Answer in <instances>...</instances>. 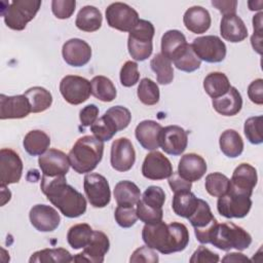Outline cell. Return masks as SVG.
<instances>
[{
	"instance_id": "7",
	"label": "cell",
	"mask_w": 263,
	"mask_h": 263,
	"mask_svg": "<svg viewBox=\"0 0 263 263\" xmlns=\"http://www.w3.org/2000/svg\"><path fill=\"white\" fill-rule=\"evenodd\" d=\"M251 208V195L232 188H230L226 194L218 197L217 201L218 213L227 219L245 218L249 214Z\"/></svg>"
},
{
	"instance_id": "50",
	"label": "cell",
	"mask_w": 263,
	"mask_h": 263,
	"mask_svg": "<svg viewBox=\"0 0 263 263\" xmlns=\"http://www.w3.org/2000/svg\"><path fill=\"white\" fill-rule=\"evenodd\" d=\"M75 0H53L51 2L52 13L60 20H66L72 16L75 11Z\"/></svg>"
},
{
	"instance_id": "27",
	"label": "cell",
	"mask_w": 263,
	"mask_h": 263,
	"mask_svg": "<svg viewBox=\"0 0 263 263\" xmlns=\"http://www.w3.org/2000/svg\"><path fill=\"white\" fill-rule=\"evenodd\" d=\"M212 105L219 114L223 116H234L241 110L242 98L240 92L234 86H231L225 95L213 99Z\"/></svg>"
},
{
	"instance_id": "42",
	"label": "cell",
	"mask_w": 263,
	"mask_h": 263,
	"mask_svg": "<svg viewBox=\"0 0 263 263\" xmlns=\"http://www.w3.org/2000/svg\"><path fill=\"white\" fill-rule=\"evenodd\" d=\"M173 63L178 70H181L187 73L194 72L195 70L199 69L201 65V61L195 54L191 44L189 43L181 51V53L173 61Z\"/></svg>"
},
{
	"instance_id": "54",
	"label": "cell",
	"mask_w": 263,
	"mask_h": 263,
	"mask_svg": "<svg viewBox=\"0 0 263 263\" xmlns=\"http://www.w3.org/2000/svg\"><path fill=\"white\" fill-rule=\"evenodd\" d=\"M248 96L251 102L256 105L263 104V79L258 78L252 81L248 86Z\"/></svg>"
},
{
	"instance_id": "47",
	"label": "cell",
	"mask_w": 263,
	"mask_h": 263,
	"mask_svg": "<svg viewBox=\"0 0 263 263\" xmlns=\"http://www.w3.org/2000/svg\"><path fill=\"white\" fill-rule=\"evenodd\" d=\"M136 210H137L138 219H140L145 224H155L157 222L162 221V218H163L162 209L156 210V209L150 208L147 204H145L141 198L137 202Z\"/></svg>"
},
{
	"instance_id": "19",
	"label": "cell",
	"mask_w": 263,
	"mask_h": 263,
	"mask_svg": "<svg viewBox=\"0 0 263 263\" xmlns=\"http://www.w3.org/2000/svg\"><path fill=\"white\" fill-rule=\"evenodd\" d=\"M29 219L33 227L40 232H50L55 230L61 217L55 209L46 204H35L30 210Z\"/></svg>"
},
{
	"instance_id": "46",
	"label": "cell",
	"mask_w": 263,
	"mask_h": 263,
	"mask_svg": "<svg viewBox=\"0 0 263 263\" xmlns=\"http://www.w3.org/2000/svg\"><path fill=\"white\" fill-rule=\"evenodd\" d=\"M142 201L150 208L161 210L165 201V193L159 186H149L141 196Z\"/></svg>"
},
{
	"instance_id": "36",
	"label": "cell",
	"mask_w": 263,
	"mask_h": 263,
	"mask_svg": "<svg viewBox=\"0 0 263 263\" xmlns=\"http://www.w3.org/2000/svg\"><path fill=\"white\" fill-rule=\"evenodd\" d=\"M31 105L33 113H40L47 110L52 104V96L49 90L42 86H33L24 93Z\"/></svg>"
},
{
	"instance_id": "12",
	"label": "cell",
	"mask_w": 263,
	"mask_h": 263,
	"mask_svg": "<svg viewBox=\"0 0 263 263\" xmlns=\"http://www.w3.org/2000/svg\"><path fill=\"white\" fill-rule=\"evenodd\" d=\"M83 188L89 203L93 208H105L111 200V191L107 179L97 173H88L84 177Z\"/></svg>"
},
{
	"instance_id": "52",
	"label": "cell",
	"mask_w": 263,
	"mask_h": 263,
	"mask_svg": "<svg viewBox=\"0 0 263 263\" xmlns=\"http://www.w3.org/2000/svg\"><path fill=\"white\" fill-rule=\"evenodd\" d=\"M219 261V255L203 246H199L189 260L190 263H216Z\"/></svg>"
},
{
	"instance_id": "24",
	"label": "cell",
	"mask_w": 263,
	"mask_h": 263,
	"mask_svg": "<svg viewBox=\"0 0 263 263\" xmlns=\"http://www.w3.org/2000/svg\"><path fill=\"white\" fill-rule=\"evenodd\" d=\"M162 126L160 123L154 120L141 121L136 129L135 136L139 144L149 151H154L159 148V136Z\"/></svg>"
},
{
	"instance_id": "16",
	"label": "cell",
	"mask_w": 263,
	"mask_h": 263,
	"mask_svg": "<svg viewBox=\"0 0 263 263\" xmlns=\"http://www.w3.org/2000/svg\"><path fill=\"white\" fill-rule=\"evenodd\" d=\"M136 161V151L127 138H118L113 141L110 153L111 166L117 172L129 171Z\"/></svg>"
},
{
	"instance_id": "39",
	"label": "cell",
	"mask_w": 263,
	"mask_h": 263,
	"mask_svg": "<svg viewBox=\"0 0 263 263\" xmlns=\"http://www.w3.org/2000/svg\"><path fill=\"white\" fill-rule=\"evenodd\" d=\"M92 232V228L86 223L75 224L68 230L67 241L74 250L83 249L89 242Z\"/></svg>"
},
{
	"instance_id": "33",
	"label": "cell",
	"mask_w": 263,
	"mask_h": 263,
	"mask_svg": "<svg viewBox=\"0 0 263 263\" xmlns=\"http://www.w3.org/2000/svg\"><path fill=\"white\" fill-rule=\"evenodd\" d=\"M219 145L222 153L229 158H236L243 151V141L234 129L224 130L219 138Z\"/></svg>"
},
{
	"instance_id": "59",
	"label": "cell",
	"mask_w": 263,
	"mask_h": 263,
	"mask_svg": "<svg viewBox=\"0 0 263 263\" xmlns=\"http://www.w3.org/2000/svg\"><path fill=\"white\" fill-rule=\"evenodd\" d=\"M262 12H259L253 16V29L254 33L256 34H262Z\"/></svg>"
},
{
	"instance_id": "53",
	"label": "cell",
	"mask_w": 263,
	"mask_h": 263,
	"mask_svg": "<svg viewBox=\"0 0 263 263\" xmlns=\"http://www.w3.org/2000/svg\"><path fill=\"white\" fill-rule=\"evenodd\" d=\"M168 185L171 187V190L176 193V192H182V191H190L192 188V182L185 180L182 178L178 172L174 173L167 178Z\"/></svg>"
},
{
	"instance_id": "11",
	"label": "cell",
	"mask_w": 263,
	"mask_h": 263,
	"mask_svg": "<svg viewBox=\"0 0 263 263\" xmlns=\"http://www.w3.org/2000/svg\"><path fill=\"white\" fill-rule=\"evenodd\" d=\"M60 92L67 103L82 104L90 97V81L78 75H66L60 82Z\"/></svg>"
},
{
	"instance_id": "51",
	"label": "cell",
	"mask_w": 263,
	"mask_h": 263,
	"mask_svg": "<svg viewBox=\"0 0 263 263\" xmlns=\"http://www.w3.org/2000/svg\"><path fill=\"white\" fill-rule=\"evenodd\" d=\"M159 261L157 253L149 248L148 246H143L138 248L134 251L129 258L130 263H139V262H145V263H157Z\"/></svg>"
},
{
	"instance_id": "1",
	"label": "cell",
	"mask_w": 263,
	"mask_h": 263,
	"mask_svg": "<svg viewBox=\"0 0 263 263\" xmlns=\"http://www.w3.org/2000/svg\"><path fill=\"white\" fill-rule=\"evenodd\" d=\"M40 188L47 199L67 218H78L86 211L85 197L67 184L66 176L47 177L42 175Z\"/></svg>"
},
{
	"instance_id": "45",
	"label": "cell",
	"mask_w": 263,
	"mask_h": 263,
	"mask_svg": "<svg viewBox=\"0 0 263 263\" xmlns=\"http://www.w3.org/2000/svg\"><path fill=\"white\" fill-rule=\"evenodd\" d=\"M104 114L111 119L118 132L126 128L132 120V114L129 110L119 105L109 108Z\"/></svg>"
},
{
	"instance_id": "25",
	"label": "cell",
	"mask_w": 263,
	"mask_h": 263,
	"mask_svg": "<svg viewBox=\"0 0 263 263\" xmlns=\"http://www.w3.org/2000/svg\"><path fill=\"white\" fill-rule=\"evenodd\" d=\"M220 34L224 40L237 43L248 37V28L237 14H227L221 20Z\"/></svg>"
},
{
	"instance_id": "37",
	"label": "cell",
	"mask_w": 263,
	"mask_h": 263,
	"mask_svg": "<svg viewBox=\"0 0 263 263\" xmlns=\"http://www.w3.org/2000/svg\"><path fill=\"white\" fill-rule=\"evenodd\" d=\"M91 95L102 102H112L116 96V88L113 82L106 76L98 75L95 76L90 81Z\"/></svg>"
},
{
	"instance_id": "60",
	"label": "cell",
	"mask_w": 263,
	"mask_h": 263,
	"mask_svg": "<svg viewBox=\"0 0 263 263\" xmlns=\"http://www.w3.org/2000/svg\"><path fill=\"white\" fill-rule=\"evenodd\" d=\"M249 5V9L250 10H261L262 9V5H263V1H249L248 2Z\"/></svg>"
},
{
	"instance_id": "6",
	"label": "cell",
	"mask_w": 263,
	"mask_h": 263,
	"mask_svg": "<svg viewBox=\"0 0 263 263\" xmlns=\"http://www.w3.org/2000/svg\"><path fill=\"white\" fill-rule=\"evenodd\" d=\"M41 3L40 0H14L8 3L1 10L5 25L11 30H24L39 11Z\"/></svg>"
},
{
	"instance_id": "20",
	"label": "cell",
	"mask_w": 263,
	"mask_h": 263,
	"mask_svg": "<svg viewBox=\"0 0 263 263\" xmlns=\"http://www.w3.org/2000/svg\"><path fill=\"white\" fill-rule=\"evenodd\" d=\"M62 55L69 66L82 67L91 59V47L82 39L72 38L63 44Z\"/></svg>"
},
{
	"instance_id": "18",
	"label": "cell",
	"mask_w": 263,
	"mask_h": 263,
	"mask_svg": "<svg viewBox=\"0 0 263 263\" xmlns=\"http://www.w3.org/2000/svg\"><path fill=\"white\" fill-rule=\"evenodd\" d=\"M42 175L47 177L66 176L70 168L69 157L61 150L50 148L38 158Z\"/></svg>"
},
{
	"instance_id": "28",
	"label": "cell",
	"mask_w": 263,
	"mask_h": 263,
	"mask_svg": "<svg viewBox=\"0 0 263 263\" xmlns=\"http://www.w3.org/2000/svg\"><path fill=\"white\" fill-rule=\"evenodd\" d=\"M185 35L179 30H168L161 37V54L173 62L187 45Z\"/></svg>"
},
{
	"instance_id": "14",
	"label": "cell",
	"mask_w": 263,
	"mask_h": 263,
	"mask_svg": "<svg viewBox=\"0 0 263 263\" xmlns=\"http://www.w3.org/2000/svg\"><path fill=\"white\" fill-rule=\"evenodd\" d=\"M188 145V133L179 125L162 127L159 136V147L168 155L178 156L184 153Z\"/></svg>"
},
{
	"instance_id": "32",
	"label": "cell",
	"mask_w": 263,
	"mask_h": 263,
	"mask_svg": "<svg viewBox=\"0 0 263 263\" xmlns=\"http://www.w3.org/2000/svg\"><path fill=\"white\" fill-rule=\"evenodd\" d=\"M50 145L49 136L40 129L30 130L24 138L23 146L28 154L32 156L42 155Z\"/></svg>"
},
{
	"instance_id": "31",
	"label": "cell",
	"mask_w": 263,
	"mask_h": 263,
	"mask_svg": "<svg viewBox=\"0 0 263 263\" xmlns=\"http://www.w3.org/2000/svg\"><path fill=\"white\" fill-rule=\"evenodd\" d=\"M198 200L199 198H197L191 190L176 192L173 196L172 209L177 216L188 219L196 211Z\"/></svg>"
},
{
	"instance_id": "23",
	"label": "cell",
	"mask_w": 263,
	"mask_h": 263,
	"mask_svg": "<svg viewBox=\"0 0 263 263\" xmlns=\"http://www.w3.org/2000/svg\"><path fill=\"white\" fill-rule=\"evenodd\" d=\"M257 181L258 176L256 168L250 163H240L233 171L230 179V188L252 196Z\"/></svg>"
},
{
	"instance_id": "26",
	"label": "cell",
	"mask_w": 263,
	"mask_h": 263,
	"mask_svg": "<svg viewBox=\"0 0 263 263\" xmlns=\"http://www.w3.org/2000/svg\"><path fill=\"white\" fill-rule=\"evenodd\" d=\"M183 23L186 29L194 34L205 33L212 24V18L210 12L202 6H192L189 7L184 15Z\"/></svg>"
},
{
	"instance_id": "29",
	"label": "cell",
	"mask_w": 263,
	"mask_h": 263,
	"mask_svg": "<svg viewBox=\"0 0 263 263\" xmlns=\"http://www.w3.org/2000/svg\"><path fill=\"white\" fill-rule=\"evenodd\" d=\"M103 16L101 11L92 5H86L78 11L75 25L83 32H95L101 28Z\"/></svg>"
},
{
	"instance_id": "3",
	"label": "cell",
	"mask_w": 263,
	"mask_h": 263,
	"mask_svg": "<svg viewBox=\"0 0 263 263\" xmlns=\"http://www.w3.org/2000/svg\"><path fill=\"white\" fill-rule=\"evenodd\" d=\"M104 153V142L93 136L79 138L71 148L68 157L70 165L78 174L93 171L101 162Z\"/></svg>"
},
{
	"instance_id": "56",
	"label": "cell",
	"mask_w": 263,
	"mask_h": 263,
	"mask_svg": "<svg viewBox=\"0 0 263 263\" xmlns=\"http://www.w3.org/2000/svg\"><path fill=\"white\" fill-rule=\"evenodd\" d=\"M212 5L216 7L223 15L236 14V0H212Z\"/></svg>"
},
{
	"instance_id": "22",
	"label": "cell",
	"mask_w": 263,
	"mask_h": 263,
	"mask_svg": "<svg viewBox=\"0 0 263 263\" xmlns=\"http://www.w3.org/2000/svg\"><path fill=\"white\" fill-rule=\"evenodd\" d=\"M208 165L205 160L196 153L183 155L178 164V174L187 181L196 182L206 173Z\"/></svg>"
},
{
	"instance_id": "58",
	"label": "cell",
	"mask_w": 263,
	"mask_h": 263,
	"mask_svg": "<svg viewBox=\"0 0 263 263\" xmlns=\"http://www.w3.org/2000/svg\"><path fill=\"white\" fill-rule=\"evenodd\" d=\"M251 44L259 54L262 53V34L254 33L251 37Z\"/></svg>"
},
{
	"instance_id": "57",
	"label": "cell",
	"mask_w": 263,
	"mask_h": 263,
	"mask_svg": "<svg viewBox=\"0 0 263 263\" xmlns=\"http://www.w3.org/2000/svg\"><path fill=\"white\" fill-rule=\"evenodd\" d=\"M223 262H250V259L241 253H228L222 259Z\"/></svg>"
},
{
	"instance_id": "30",
	"label": "cell",
	"mask_w": 263,
	"mask_h": 263,
	"mask_svg": "<svg viewBox=\"0 0 263 263\" xmlns=\"http://www.w3.org/2000/svg\"><path fill=\"white\" fill-rule=\"evenodd\" d=\"M114 198L117 205L134 206L141 198V190L132 181L123 180L118 182L114 187Z\"/></svg>"
},
{
	"instance_id": "5",
	"label": "cell",
	"mask_w": 263,
	"mask_h": 263,
	"mask_svg": "<svg viewBox=\"0 0 263 263\" xmlns=\"http://www.w3.org/2000/svg\"><path fill=\"white\" fill-rule=\"evenodd\" d=\"M155 29L151 22L140 20L137 26L129 32L127 49L129 55L138 62L147 60L153 50V37Z\"/></svg>"
},
{
	"instance_id": "8",
	"label": "cell",
	"mask_w": 263,
	"mask_h": 263,
	"mask_svg": "<svg viewBox=\"0 0 263 263\" xmlns=\"http://www.w3.org/2000/svg\"><path fill=\"white\" fill-rule=\"evenodd\" d=\"M105 14L108 26L121 32H130L140 21L137 10L123 2L111 3Z\"/></svg>"
},
{
	"instance_id": "44",
	"label": "cell",
	"mask_w": 263,
	"mask_h": 263,
	"mask_svg": "<svg viewBox=\"0 0 263 263\" xmlns=\"http://www.w3.org/2000/svg\"><path fill=\"white\" fill-rule=\"evenodd\" d=\"M263 124V116H253L248 118L245 121L243 125V133L247 140L254 145L262 144L263 142V135H262V127Z\"/></svg>"
},
{
	"instance_id": "55",
	"label": "cell",
	"mask_w": 263,
	"mask_h": 263,
	"mask_svg": "<svg viewBox=\"0 0 263 263\" xmlns=\"http://www.w3.org/2000/svg\"><path fill=\"white\" fill-rule=\"evenodd\" d=\"M99 116V108L95 104L83 107L79 112V119L82 126H90Z\"/></svg>"
},
{
	"instance_id": "2",
	"label": "cell",
	"mask_w": 263,
	"mask_h": 263,
	"mask_svg": "<svg viewBox=\"0 0 263 263\" xmlns=\"http://www.w3.org/2000/svg\"><path fill=\"white\" fill-rule=\"evenodd\" d=\"M142 238L149 248L168 255L186 249L189 243V231L183 223L165 224L160 221L155 224H145Z\"/></svg>"
},
{
	"instance_id": "48",
	"label": "cell",
	"mask_w": 263,
	"mask_h": 263,
	"mask_svg": "<svg viewBox=\"0 0 263 263\" xmlns=\"http://www.w3.org/2000/svg\"><path fill=\"white\" fill-rule=\"evenodd\" d=\"M119 78L121 85L124 87H132L136 85L140 79L138 64L133 61H126L120 69Z\"/></svg>"
},
{
	"instance_id": "49",
	"label": "cell",
	"mask_w": 263,
	"mask_h": 263,
	"mask_svg": "<svg viewBox=\"0 0 263 263\" xmlns=\"http://www.w3.org/2000/svg\"><path fill=\"white\" fill-rule=\"evenodd\" d=\"M114 218L120 227L129 228L134 226L138 220L137 210L135 206L117 205L114 212Z\"/></svg>"
},
{
	"instance_id": "4",
	"label": "cell",
	"mask_w": 263,
	"mask_h": 263,
	"mask_svg": "<svg viewBox=\"0 0 263 263\" xmlns=\"http://www.w3.org/2000/svg\"><path fill=\"white\" fill-rule=\"evenodd\" d=\"M210 243L222 251L235 249L243 251L252 243V236L242 227L232 223H217L211 237Z\"/></svg>"
},
{
	"instance_id": "15",
	"label": "cell",
	"mask_w": 263,
	"mask_h": 263,
	"mask_svg": "<svg viewBox=\"0 0 263 263\" xmlns=\"http://www.w3.org/2000/svg\"><path fill=\"white\" fill-rule=\"evenodd\" d=\"M110 249V241L108 236L99 230H93L91 238L83 251L73 257L74 262H88V263H102L104 262L105 255Z\"/></svg>"
},
{
	"instance_id": "38",
	"label": "cell",
	"mask_w": 263,
	"mask_h": 263,
	"mask_svg": "<svg viewBox=\"0 0 263 263\" xmlns=\"http://www.w3.org/2000/svg\"><path fill=\"white\" fill-rule=\"evenodd\" d=\"M151 70L156 75V80L159 84L167 85L174 79V69L172 62L161 53H156L150 61Z\"/></svg>"
},
{
	"instance_id": "17",
	"label": "cell",
	"mask_w": 263,
	"mask_h": 263,
	"mask_svg": "<svg viewBox=\"0 0 263 263\" xmlns=\"http://www.w3.org/2000/svg\"><path fill=\"white\" fill-rule=\"evenodd\" d=\"M172 174L173 165L164 154L154 150L146 155L142 164V175L146 179L159 181L167 179Z\"/></svg>"
},
{
	"instance_id": "21",
	"label": "cell",
	"mask_w": 263,
	"mask_h": 263,
	"mask_svg": "<svg viewBox=\"0 0 263 263\" xmlns=\"http://www.w3.org/2000/svg\"><path fill=\"white\" fill-rule=\"evenodd\" d=\"M31 105L25 95L0 96V118L21 119L31 113Z\"/></svg>"
},
{
	"instance_id": "9",
	"label": "cell",
	"mask_w": 263,
	"mask_h": 263,
	"mask_svg": "<svg viewBox=\"0 0 263 263\" xmlns=\"http://www.w3.org/2000/svg\"><path fill=\"white\" fill-rule=\"evenodd\" d=\"M188 221L194 229L196 239L200 243H210L211 234L218 221L214 217L211 208L205 200L199 198L197 209L188 218Z\"/></svg>"
},
{
	"instance_id": "40",
	"label": "cell",
	"mask_w": 263,
	"mask_h": 263,
	"mask_svg": "<svg viewBox=\"0 0 263 263\" xmlns=\"http://www.w3.org/2000/svg\"><path fill=\"white\" fill-rule=\"evenodd\" d=\"M204 187L210 195L220 197L229 191L230 179L221 173H212L205 177Z\"/></svg>"
},
{
	"instance_id": "43",
	"label": "cell",
	"mask_w": 263,
	"mask_h": 263,
	"mask_svg": "<svg viewBox=\"0 0 263 263\" xmlns=\"http://www.w3.org/2000/svg\"><path fill=\"white\" fill-rule=\"evenodd\" d=\"M90 132L98 140L102 142H108L118 130L111 119L104 114L90 125Z\"/></svg>"
},
{
	"instance_id": "35",
	"label": "cell",
	"mask_w": 263,
	"mask_h": 263,
	"mask_svg": "<svg viewBox=\"0 0 263 263\" xmlns=\"http://www.w3.org/2000/svg\"><path fill=\"white\" fill-rule=\"evenodd\" d=\"M72 261L73 256L64 248L43 249L33 253L29 259L30 263H70Z\"/></svg>"
},
{
	"instance_id": "13",
	"label": "cell",
	"mask_w": 263,
	"mask_h": 263,
	"mask_svg": "<svg viewBox=\"0 0 263 263\" xmlns=\"http://www.w3.org/2000/svg\"><path fill=\"white\" fill-rule=\"evenodd\" d=\"M23 174V161L20 155L9 148L0 150V186L20 182Z\"/></svg>"
},
{
	"instance_id": "10",
	"label": "cell",
	"mask_w": 263,
	"mask_h": 263,
	"mask_svg": "<svg viewBox=\"0 0 263 263\" xmlns=\"http://www.w3.org/2000/svg\"><path fill=\"white\" fill-rule=\"evenodd\" d=\"M191 46L198 59L206 63H220L226 57V45L216 35L197 37L193 40Z\"/></svg>"
},
{
	"instance_id": "41",
	"label": "cell",
	"mask_w": 263,
	"mask_h": 263,
	"mask_svg": "<svg viewBox=\"0 0 263 263\" xmlns=\"http://www.w3.org/2000/svg\"><path fill=\"white\" fill-rule=\"evenodd\" d=\"M137 96L139 100L147 106H153L156 105L159 101L160 98V92H159V87L150 78H143L138 86L137 89Z\"/></svg>"
},
{
	"instance_id": "34",
	"label": "cell",
	"mask_w": 263,
	"mask_h": 263,
	"mask_svg": "<svg viewBox=\"0 0 263 263\" xmlns=\"http://www.w3.org/2000/svg\"><path fill=\"white\" fill-rule=\"evenodd\" d=\"M230 87L228 77L222 72H212L203 79V88L212 99L225 95Z\"/></svg>"
}]
</instances>
